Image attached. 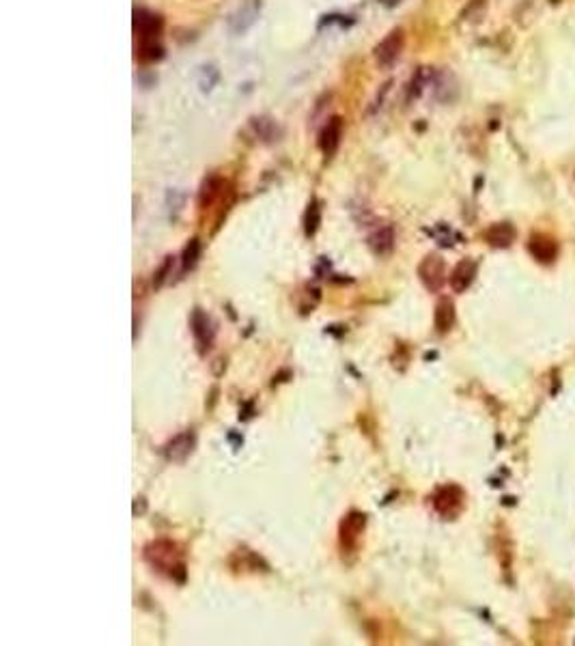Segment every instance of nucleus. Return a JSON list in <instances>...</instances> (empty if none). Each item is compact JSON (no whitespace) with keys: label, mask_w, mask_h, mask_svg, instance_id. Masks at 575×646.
<instances>
[{"label":"nucleus","mask_w":575,"mask_h":646,"mask_svg":"<svg viewBox=\"0 0 575 646\" xmlns=\"http://www.w3.org/2000/svg\"><path fill=\"white\" fill-rule=\"evenodd\" d=\"M145 556L155 569L168 571L170 577H174V571H183V560L177 552V545H172L168 541H157L149 545Z\"/></svg>","instance_id":"f257e3e1"},{"label":"nucleus","mask_w":575,"mask_h":646,"mask_svg":"<svg viewBox=\"0 0 575 646\" xmlns=\"http://www.w3.org/2000/svg\"><path fill=\"white\" fill-rule=\"evenodd\" d=\"M261 0H246L242 7H237L227 22L231 35H246V32L257 24L261 15Z\"/></svg>","instance_id":"f03ea898"},{"label":"nucleus","mask_w":575,"mask_h":646,"mask_svg":"<svg viewBox=\"0 0 575 646\" xmlns=\"http://www.w3.org/2000/svg\"><path fill=\"white\" fill-rule=\"evenodd\" d=\"M162 18L147 9H136L134 11V32H136V39L138 43L140 41H157L159 39V32H162Z\"/></svg>","instance_id":"7ed1b4c3"},{"label":"nucleus","mask_w":575,"mask_h":646,"mask_svg":"<svg viewBox=\"0 0 575 646\" xmlns=\"http://www.w3.org/2000/svg\"><path fill=\"white\" fill-rule=\"evenodd\" d=\"M403 45H405V37H403V30L396 28L392 32H388L386 37L379 41V45L375 47V58L379 65L383 67H390V65L401 56L403 52Z\"/></svg>","instance_id":"20e7f679"},{"label":"nucleus","mask_w":575,"mask_h":646,"mask_svg":"<svg viewBox=\"0 0 575 646\" xmlns=\"http://www.w3.org/2000/svg\"><path fill=\"white\" fill-rule=\"evenodd\" d=\"M341 138H343V119L341 117H332L324 129L322 134H319V149L326 157H332L337 153L339 144H341Z\"/></svg>","instance_id":"39448f33"},{"label":"nucleus","mask_w":575,"mask_h":646,"mask_svg":"<svg viewBox=\"0 0 575 646\" xmlns=\"http://www.w3.org/2000/svg\"><path fill=\"white\" fill-rule=\"evenodd\" d=\"M420 278L429 289H440L444 282V261L438 254H429L420 263Z\"/></svg>","instance_id":"423d86ee"},{"label":"nucleus","mask_w":575,"mask_h":646,"mask_svg":"<svg viewBox=\"0 0 575 646\" xmlns=\"http://www.w3.org/2000/svg\"><path fill=\"white\" fill-rule=\"evenodd\" d=\"M250 132L261 142H276L282 136L280 125L269 117H252L250 119Z\"/></svg>","instance_id":"0eeeda50"},{"label":"nucleus","mask_w":575,"mask_h":646,"mask_svg":"<svg viewBox=\"0 0 575 646\" xmlns=\"http://www.w3.org/2000/svg\"><path fill=\"white\" fill-rule=\"evenodd\" d=\"M364 515L362 513H351L345 517V522L341 524V541L343 547H354L358 543V537L364 530Z\"/></svg>","instance_id":"6e6552de"},{"label":"nucleus","mask_w":575,"mask_h":646,"mask_svg":"<svg viewBox=\"0 0 575 646\" xmlns=\"http://www.w3.org/2000/svg\"><path fill=\"white\" fill-rule=\"evenodd\" d=\"M192 332H194V338L203 349L212 345V341H214L212 319L207 317L203 311H194V315H192Z\"/></svg>","instance_id":"1a4fd4ad"},{"label":"nucleus","mask_w":575,"mask_h":646,"mask_svg":"<svg viewBox=\"0 0 575 646\" xmlns=\"http://www.w3.org/2000/svg\"><path fill=\"white\" fill-rule=\"evenodd\" d=\"M474 276H476V263L470 261V258H466V261H461V263L453 269L451 285H453V289L457 291V293H461V291H466V289L472 285Z\"/></svg>","instance_id":"9d476101"},{"label":"nucleus","mask_w":575,"mask_h":646,"mask_svg":"<svg viewBox=\"0 0 575 646\" xmlns=\"http://www.w3.org/2000/svg\"><path fill=\"white\" fill-rule=\"evenodd\" d=\"M192 448H194V433L185 431L166 446V457L172 461H183L192 452Z\"/></svg>","instance_id":"9b49d317"},{"label":"nucleus","mask_w":575,"mask_h":646,"mask_svg":"<svg viewBox=\"0 0 575 646\" xmlns=\"http://www.w3.org/2000/svg\"><path fill=\"white\" fill-rule=\"evenodd\" d=\"M369 244L375 254H388L394 246V229L390 224H383L369 237Z\"/></svg>","instance_id":"f8f14e48"},{"label":"nucleus","mask_w":575,"mask_h":646,"mask_svg":"<svg viewBox=\"0 0 575 646\" xmlns=\"http://www.w3.org/2000/svg\"><path fill=\"white\" fill-rule=\"evenodd\" d=\"M485 237L491 246H508L510 241L515 239V229L508 222H500V224H493L485 233Z\"/></svg>","instance_id":"ddd939ff"},{"label":"nucleus","mask_w":575,"mask_h":646,"mask_svg":"<svg viewBox=\"0 0 575 646\" xmlns=\"http://www.w3.org/2000/svg\"><path fill=\"white\" fill-rule=\"evenodd\" d=\"M455 321V309H453V302L449 300H442L438 304V311H436V326L440 332H446Z\"/></svg>","instance_id":"4468645a"},{"label":"nucleus","mask_w":575,"mask_h":646,"mask_svg":"<svg viewBox=\"0 0 575 646\" xmlns=\"http://www.w3.org/2000/svg\"><path fill=\"white\" fill-rule=\"evenodd\" d=\"M218 80H220V71L214 67V65H205V67H201V71H199V87H201L203 93H210L218 85Z\"/></svg>","instance_id":"2eb2a0df"},{"label":"nucleus","mask_w":575,"mask_h":646,"mask_svg":"<svg viewBox=\"0 0 575 646\" xmlns=\"http://www.w3.org/2000/svg\"><path fill=\"white\" fill-rule=\"evenodd\" d=\"M138 56L142 60H157L164 56V47L159 45V39L157 41H140L138 43Z\"/></svg>","instance_id":"dca6fc26"},{"label":"nucleus","mask_w":575,"mask_h":646,"mask_svg":"<svg viewBox=\"0 0 575 646\" xmlns=\"http://www.w3.org/2000/svg\"><path fill=\"white\" fill-rule=\"evenodd\" d=\"M220 179H216V177H212V179H207L205 183H203V190H201V205L205 207V205H212L214 201H216V197L220 194Z\"/></svg>","instance_id":"f3484780"},{"label":"nucleus","mask_w":575,"mask_h":646,"mask_svg":"<svg viewBox=\"0 0 575 646\" xmlns=\"http://www.w3.org/2000/svg\"><path fill=\"white\" fill-rule=\"evenodd\" d=\"M319 222H322V207H319L317 201H313L306 209V235H315L319 229Z\"/></svg>","instance_id":"a211bd4d"},{"label":"nucleus","mask_w":575,"mask_h":646,"mask_svg":"<svg viewBox=\"0 0 575 646\" xmlns=\"http://www.w3.org/2000/svg\"><path fill=\"white\" fill-rule=\"evenodd\" d=\"M532 252H534L539 258H543V261H550V258L554 256V252H556V248H554L552 241L534 239V241H532Z\"/></svg>","instance_id":"6ab92c4d"},{"label":"nucleus","mask_w":575,"mask_h":646,"mask_svg":"<svg viewBox=\"0 0 575 646\" xmlns=\"http://www.w3.org/2000/svg\"><path fill=\"white\" fill-rule=\"evenodd\" d=\"M199 252H201L199 239H192L190 244H188V248H185V252H183V267H185V269H188V267H194Z\"/></svg>","instance_id":"aec40b11"},{"label":"nucleus","mask_w":575,"mask_h":646,"mask_svg":"<svg viewBox=\"0 0 575 646\" xmlns=\"http://www.w3.org/2000/svg\"><path fill=\"white\" fill-rule=\"evenodd\" d=\"M170 265H172V258L168 256L166 261H164V265H162V269L157 271V278L153 280V285H155V287H159V285H162V282L166 280V274L170 271Z\"/></svg>","instance_id":"412c9836"}]
</instances>
